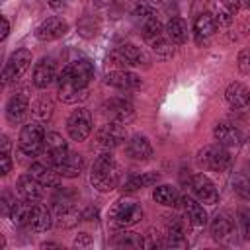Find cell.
<instances>
[{"label":"cell","instance_id":"cell-1","mask_svg":"<svg viewBox=\"0 0 250 250\" xmlns=\"http://www.w3.org/2000/svg\"><path fill=\"white\" fill-rule=\"evenodd\" d=\"M121 180V168L115 160V156L111 154V150H104L92 164V170H90V184L102 191V193H107L111 189L117 188Z\"/></svg>","mask_w":250,"mask_h":250},{"label":"cell","instance_id":"cell-2","mask_svg":"<svg viewBox=\"0 0 250 250\" xmlns=\"http://www.w3.org/2000/svg\"><path fill=\"white\" fill-rule=\"evenodd\" d=\"M45 129L43 123L29 121L21 127L20 137H18V148L25 156H39L45 150Z\"/></svg>","mask_w":250,"mask_h":250},{"label":"cell","instance_id":"cell-3","mask_svg":"<svg viewBox=\"0 0 250 250\" xmlns=\"http://www.w3.org/2000/svg\"><path fill=\"white\" fill-rule=\"evenodd\" d=\"M109 59L113 61V64L125 68L127 64L131 66H148L150 64V55L133 43H121L119 47H115V51L109 55Z\"/></svg>","mask_w":250,"mask_h":250},{"label":"cell","instance_id":"cell-4","mask_svg":"<svg viewBox=\"0 0 250 250\" xmlns=\"http://www.w3.org/2000/svg\"><path fill=\"white\" fill-rule=\"evenodd\" d=\"M197 162L213 172H223L230 166V152L227 146L215 143V145H205L197 152Z\"/></svg>","mask_w":250,"mask_h":250},{"label":"cell","instance_id":"cell-5","mask_svg":"<svg viewBox=\"0 0 250 250\" xmlns=\"http://www.w3.org/2000/svg\"><path fill=\"white\" fill-rule=\"evenodd\" d=\"M31 66V51L27 49H18L14 51L6 64H4V70H2V82L4 84H12V82H18L25 72L27 68Z\"/></svg>","mask_w":250,"mask_h":250},{"label":"cell","instance_id":"cell-6","mask_svg":"<svg viewBox=\"0 0 250 250\" xmlns=\"http://www.w3.org/2000/svg\"><path fill=\"white\" fill-rule=\"evenodd\" d=\"M66 133L76 143L86 141L92 133V113L84 107L74 109L66 119Z\"/></svg>","mask_w":250,"mask_h":250},{"label":"cell","instance_id":"cell-7","mask_svg":"<svg viewBox=\"0 0 250 250\" xmlns=\"http://www.w3.org/2000/svg\"><path fill=\"white\" fill-rule=\"evenodd\" d=\"M57 84H59V100L64 104H78V102H84L88 98V88H78L72 82L68 64L59 72Z\"/></svg>","mask_w":250,"mask_h":250},{"label":"cell","instance_id":"cell-8","mask_svg":"<svg viewBox=\"0 0 250 250\" xmlns=\"http://www.w3.org/2000/svg\"><path fill=\"white\" fill-rule=\"evenodd\" d=\"M111 219L113 223L119 227V229H127V227H133L137 225L141 219H143V207L135 201H117L111 209Z\"/></svg>","mask_w":250,"mask_h":250},{"label":"cell","instance_id":"cell-9","mask_svg":"<svg viewBox=\"0 0 250 250\" xmlns=\"http://www.w3.org/2000/svg\"><path fill=\"white\" fill-rule=\"evenodd\" d=\"M125 137H127L125 127H123L121 123H117V121H107V123H104V125L98 129V133H96L98 145L104 146L105 150H113V148L121 146V145L125 143Z\"/></svg>","mask_w":250,"mask_h":250},{"label":"cell","instance_id":"cell-10","mask_svg":"<svg viewBox=\"0 0 250 250\" xmlns=\"http://www.w3.org/2000/svg\"><path fill=\"white\" fill-rule=\"evenodd\" d=\"M189 189L195 195V199H199L205 205H215L219 201V191L205 174H193L189 178Z\"/></svg>","mask_w":250,"mask_h":250},{"label":"cell","instance_id":"cell-11","mask_svg":"<svg viewBox=\"0 0 250 250\" xmlns=\"http://www.w3.org/2000/svg\"><path fill=\"white\" fill-rule=\"evenodd\" d=\"M104 113L109 117V121H117L121 125L129 123L133 117H135V109H133V104L125 98H109L104 102L102 105Z\"/></svg>","mask_w":250,"mask_h":250},{"label":"cell","instance_id":"cell-12","mask_svg":"<svg viewBox=\"0 0 250 250\" xmlns=\"http://www.w3.org/2000/svg\"><path fill=\"white\" fill-rule=\"evenodd\" d=\"M57 64L51 57H41L35 66H33V74H31V82L35 88H47L57 80Z\"/></svg>","mask_w":250,"mask_h":250},{"label":"cell","instance_id":"cell-13","mask_svg":"<svg viewBox=\"0 0 250 250\" xmlns=\"http://www.w3.org/2000/svg\"><path fill=\"white\" fill-rule=\"evenodd\" d=\"M66 31H68L66 20H62L61 16H51L35 27V37L39 41H55V39L62 37Z\"/></svg>","mask_w":250,"mask_h":250},{"label":"cell","instance_id":"cell-14","mask_svg":"<svg viewBox=\"0 0 250 250\" xmlns=\"http://www.w3.org/2000/svg\"><path fill=\"white\" fill-rule=\"evenodd\" d=\"M45 152H47L49 164L55 168L61 160H64V156L70 152V148H68V143L62 139L61 133L49 131V133L45 135Z\"/></svg>","mask_w":250,"mask_h":250},{"label":"cell","instance_id":"cell-15","mask_svg":"<svg viewBox=\"0 0 250 250\" xmlns=\"http://www.w3.org/2000/svg\"><path fill=\"white\" fill-rule=\"evenodd\" d=\"M104 80L107 86H113L117 90H139L143 86L141 76L131 72V70H125V68H117V70L107 72Z\"/></svg>","mask_w":250,"mask_h":250},{"label":"cell","instance_id":"cell-16","mask_svg":"<svg viewBox=\"0 0 250 250\" xmlns=\"http://www.w3.org/2000/svg\"><path fill=\"white\" fill-rule=\"evenodd\" d=\"M125 152H127V156L131 160L145 162V160H148L152 156V145H150V141H148L146 135L137 133V135L129 137V141L125 145Z\"/></svg>","mask_w":250,"mask_h":250},{"label":"cell","instance_id":"cell-17","mask_svg":"<svg viewBox=\"0 0 250 250\" xmlns=\"http://www.w3.org/2000/svg\"><path fill=\"white\" fill-rule=\"evenodd\" d=\"M29 113V98L25 94H14L8 104H6V119L12 125H18L25 119V115Z\"/></svg>","mask_w":250,"mask_h":250},{"label":"cell","instance_id":"cell-18","mask_svg":"<svg viewBox=\"0 0 250 250\" xmlns=\"http://www.w3.org/2000/svg\"><path fill=\"white\" fill-rule=\"evenodd\" d=\"M180 203L184 207V213H186V219H188L189 225L203 227L207 223V211H205V207L201 205L199 199H193L189 195H182L180 197Z\"/></svg>","mask_w":250,"mask_h":250},{"label":"cell","instance_id":"cell-19","mask_svg":"<svg viewBox=\"0 0 250 250\" xmlns=\"http://www.w3.org/2000/svg\"><path fill=\"white\" fill-rule=\"evenodd\" d=\"M70 78L78 88H88V84L94 78V62L90 59H78L68 64Z\"/></svg>","mask_w":250,"mask_h":250},{"label":"cell","instance_id":"cell-20","mask_svg":"<svg viewBox=\"0 0 250 250\" xmlns=\"http://www.w3.org/2000/svg\"><path fill=\"white\" fill-rule=\"evenodd\" d=\"M16 191L20 193L21 199H27V201H39L43 197V186L31 176V174H21L16 182Z\"/></svg>","mask_w":250,"mask_h":250},{"label":"cell","instance_id":"cell-21","mask_svg":"<svg viewBox=\"0 0 250 250\" xmlns=\"http://www.w3.org/2000/svg\"><path fill=\"white\" fill-rule=\"evenodd\" d=\"M29 174L43 186V188H59L61 184V174L51 166L43 162H33L29 166Z\"/></svg>","mask_w":250,"mask_h":250},{"label":"cell","instance_id":"cell-22","mask_svg":"<svg viewBox=\"0 0 250 250\" xmlns=\"http://www.w3.org/2000/svg\"><path fill=\"white\" fill-rule=\"evenodd\" d=\"M53 219L59 229H72L78 225V221H82V213L72 203H59Z\"/></svg>","mask_w":250,"mask_h":250},{"label":"cell","instance_id":"cell-23","mask_svg":"<svg viewBox=\"0 0 250 250\" xmlns=\"http://www.w3.org/2000/svg\"><path fill=\"white\" fill-rule=\"evenodd\" d=\"M225 100L230 107L242 109L250 104V88L242 82H230L225 90Z\"/></svg>","mask_w":250,"mask_h":250},{"label":"cell","instance_id":"cell-24","mask_svg":"<svg viewBox=\"0 0 250 250\" xmlns=\"http://www.w3.org/2000/svg\"><path fill=\"white\" fill-rule=\"evenodd\" d=\"M55 170L61 174V178H78L84 170V158H82V154L70 150L64 156V160H61L55 166Z\"/></svg>","mask_w":250,"mask_h":250},{"label":"cell","instance_id":"cell-25","mask_svg":"<svg viewBox=\"0 0 250 250\" xmlns=\"http://www.w3.org/2000/svg\"><path fill=\"white\" fill-rule=\"evenodd\" d=\"M213 137L219 145L230 148V146H238L242 143V133L234 127V125H229V123H219L215 125L213 129Z\"/></svg>","mask_w":250,"mask_h":250},{"label":"cell","instance_id":"cell-26","mask_svg":"<svg viewBox=\"0 0 250 250\" xmlns=\"http://www.w3.org/2000/svg\"><path fill=\"white\" fill-rule=\"evenodd\" d=\"M209 229H211V236L215 240L223 242V240H227L234 232V223H232V219H230L229 213H217L211 219V227Z\"/></svg>","mask_w":250,"mask_h":250},{"label":"cell","instance_id":"cell-27","mask_svg":"<svg viewBox=\"0 0 250 250\" xmlns=\"http://www.w3.org/2000/svg\"><path fill=\"white\" fill-rule=\"evenodd\" d=\"M55 219L51 215V211L45 205H39L37 201L33 203V211H31V219H29V227L35 232H47L53 227Z\"/></svg>","mask_w":250,"mask_h":250},{"label":"cell","instance_id":"cell-28","mask_svg":"<svg viewBox=\"0 0 250 250\" xmlns=\"http://www.w3.org/2000/svg\"><path fill=\"white\" fill-rule=\"evenodd\" d=\"M164 33H166V37H168L174 45L186 43V41H188V23H186V20H182V18H178V16L170 18V20L166 21V25H164Z\"/></svg>","mask_w":250,"mask_h":250},{"label":"cell","instance_id":"cell-29","mask_svg":"<svg viewBox=\"0 0 250 250\" xmlns=\"http://www.w3.org/2000/svg\"><path fill=\"white\" fill-rule=\"evenodd\" d=\"M193 31H195L197 43H205L209 37H213L215 31H217V23H215L213 14H199L197 20H195Z\"/></svg>","mask_w":250,"mask_h":250},{"label":"cell","instance_id":"cell-30","mask_svg":"<svg viewBox=\"0 0 250 250\" xmlns=\"http://www.w3.org/2000/svg\"><path fill=\"white\" fill-rule=\"evenodd\" d=\"M152 199H154L158 205H162V207H174V205H178L180 195H178V189H176L174 186H170V184H160V186L154 188Z\"/></svg>","mask_w":250,"mask_h":250},{"label":"cell","instance_id":"cell-31","mask_svg":"<svg viewBox=\"0 0 250 250\" xmlns=\"http://www.w3.org/2000/svg\"><path fill=\"white\" fill-rule=\"evenodd\" d=\"M31 211H33V201H27V199H21V201H14L12 209H10V219L14 225L18 227H23V225H29V219H31Z\"/></svg>","mask_w":250,"mask_h":250},{"label":"cell","instance_id":"cell-32","mask_svg":"<svg viewBox=\"0 0 250 250\" xmlns=\"http://www.w3.org/2000/svg\"><path fill=\"white\" fill-rule=\"evenodd\" d=\"M141 29H143V39H145L148 45H154L156 41H160L162 37H166L164 27H162V23L158 21L156 16L150 18V20H146L145 23H141Z\"/></svg>","mask_w":250,"mask_h":250},{"label":"cell","instance_id":"cell-33","mask_svg":"<svg viewBox=\"0 0 250 250\" xmlns=\"http://www.w3.org/2000/svg\"><path fill=\"white\" fill-rule=\"evenodd\" d=\"M160 180L158 172H141V174H133L127 178L125 188L127 189H143V188H150Z\"/></svg>","mask_w":250,"mask_h":250},{"label":"cell","instance_id":"cell-34","mask_svg":"<svg viewBox=\"0 0 250 250\" xmlns=\"http://www.w3.org/2000/svg\"><path fill=\"white\" fill-rule=\"evenodd\" d=\"M29 113H31L33 121L45 123V121H49L51 115H53V102H51L49 98H39V100H35V102L31 104Z\"/></svg>","mask_w":250,"mask_h":250},{"label":"cell","instance_id":"cell-35","mask_svg":"<svg viewBox=\"0 0 250 250\" xmlns=\"http://www.w3.org/2000/svg\"><path fill=\"white\" fill-rule=\"evenodd\" d=\"M152 47V51L156 53V57L160 59V61H168V59H172L174 57V53H176V49H174V43L168 39V37H162L160 41H156L154 45H150Z\"/></svg>","mask_w":250,"mask_h":250},{"label":"cell","instance_id":"cell-36","mask_svg":"<svg viewBox=\"0 0 250 250\" xmlns=\"http://www.w3.org/2000/svg\"><path fill=\"white\" fill-rule=\"evenodd\" d=\"M115 244L117 246H131V248H141L143 246V236L131 230H121L115 236Z\"/></svg>","mask_w":250,"mask_h":250},{"label":"cell","instance_id":"cell-37","mask_svg":"<svg viewBox=\"0 0 250 250\" xmlns=\"http://www.w3.org/2000/svg\"><path fill=\"white\" fill-rule=\"evenodd\" d=\"M232 189H234V193H236L240 199L250 201V180H248L246 176L234 174V176H232Z\"/></svg>","mask_w":250,"mask_h":250},{"label":"cell","instance_id":"cell-38","mask_svg":"<svg viewBox=\"0 0 250 250\" xmlns=\"http://www.w3.org/2000/svg\"><path fill=\"white\" fill-rule=\"evenodd\" d=\"M133 16H135L141 23H145L146 20L154 18L156 14H154V10H152V6H150V4H146V2H139V4L133 8Z\"/></svg>","mask_w":250,"mask_h":250},{"label":"cell","instance_id":"cell-39","mask_svg":"<svg viewBox=\"0 0 250 250\" xmlns=\"http://www.w3.org/2000/svg\"><path fill=\"white\" fill-rule=\"evenodd\" d=\"M238 223L244 240H250V207H240L238 209Z\"/></svg>","mask_w":250,"mask_h":250},{"label":"cell","instance_id":"cell-40","mask_svg":"<svg viewBox=\"0 0 250 250\" xmlns=\"http://www.w3.org/2000/svg\"><path fill=\"white\" fill-rule=\"evenodd\" d=\"M232 16L234 14H230L227 8L225 10H217L215 14H213V18H215V23H217V27H223V25H229L230 21H232Z\"/></svg>","mask_w":250,"mask_h":250},{"label":"cell","instance_id":"cell-41","mask_svg":"<svg viewBox=\"0 0 250 250\" xmlns=\"http://www.w3.org/2000/svg\"><path fill=\"white\" fill-rule=\"evenodd\" d=\"M238 70L244 74L250 72V49H244L238 53Z\"/></svg>","mask_w":250,"mask_h":250},{"label":"cell","instance_id":"cell-42","mask_svg":"<svg viewBox=\"0 0 250 250\" xmlns=\"http://www.w3.org/2000/svg\"><path fill=\"white\" fill-rule=\"evenodd\" d=\"M12 170V158H10V150H2L0 152V174L6 176Z\"/></svg>","mask_w":250,"mask_h":250},{"label":"cell","instance_id":"cell-43","mask_svg":"<svg viewBox=\"0 0 250 250\" xmlns=\"http://www.w3.org/2000/svg\"><path fill=\"white\" fill-rule=\"evenodd\" d=\"M92 244V236L88 234V232H78L76 236H74V246H78V248H88Z\"/></svg>","mask_w":250,"mask_h":250},{"label":"cell","instance_id":"cell-44","mask_svg":"<svg viewBox=\"0 0 250 250\" xmlns=\"http://www.w3.org/2000/svg\"><path fill=\"white\" fill-rule=\"evenodd\" d=\"M223 4V8H227L230 14H236L240 10V2L238 0H219Z\"/></svg>","mask_w":250,"mask_h":250},{"label":"cell","instance_id":"cell-45","mask_svg":"<svg viewBox=\"0 0 250 250\" xmlns=\"http://www.w3.org/2000/svg\"><path fill=\"white\" fill-rule=\"evenodd\" d=\"M8 33H10V21H8L6 16H2V33H0V39L4 41L8 37Z\"/></svg>","mask_w":250,"mask_h":250},{"label":"cell","instance_id":"cell-46","mask_svg":"<svg viewBox=\"0 0 250 250\" xmlns=\"http://www.w3.org/2000/svg\"><path fill=\"white\" fill-rule=\"evenodd\" d=\"M47 4H49L53 10H62V8H64V0H47Z\"/></svg>","mask_w":250,"mask_h":250},{"label":"cell","instance_id":"cell-47","mask_svg":"<svg viewBox=\"0 0 250 250\" xmlns=\"http://www.w3.org/2000/svg\"><path fill=\"white\" fill-rule=\"evenodd\" d=\"M0 145H2V150H10V139L6 135L0 137Z\"/></svg>","mask_w":250,"mask_h":250},{"label":"cell","instance_id":"cell-48","mask_svg":"<svg viewBox=\"0 0 250 250\" xmlns=\"http://www.w3.org/2000/svg\"><path fill=\"white\" fill-rule=\"evenodd\" d=\"M41 248H61V244H57V242H41Z\"/></svg>","mask_w":250,"mask_h":250},{"label":"cell","instance_id":"cell-49","mask_svg":"<svg viewBox=\"0 0 250 250\" xmlns=\"http://www.w3.org/2000/svg\"><path fill=\"white\" fill-rule=\"evenodd\" d=\"M240 2V8H248L250 10V0H238Z\"/></svg>","mask_w":250,"mask_h":250},{"label":"cell","instance_id":"cell-50","mask_svg":"<svg viewBox=\"0 0 250 250\" xmlns=\"http://www.w3.org/2000/svg\"><path fill=\"white\" fill-rule=\"evenodd\" d=\"M154 2H162V0H154Z\"/></svg>","mask_w":250,"mask_h":250}]
</instances>
